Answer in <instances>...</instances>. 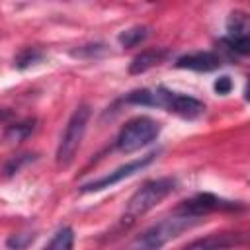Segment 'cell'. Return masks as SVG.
I'll return each instance as SVG.
<instances>
[{
	"instance_id": "1",
	"label": "cell",
	"mask_w": 250,
	"mask_h": 250,
	"mask_svg": "<svg viewBox=\"0 0 250 250\" xmlns=\"http://www.w3.org/2000/svg\"><path fill=\"white\" fill-rule=\"evenodd\" d=\"M197 223H199V219L182 217V215H174V217L162 219L156 225H152L146 230H143L139 236H135L129 244H125L119 250H160L166 242H170L172 238L180 236L184 230L195 227Z\"/></svg>"
},
{
	"instance_id": "2",
	"label": "cell",
	"mask_w": 250,
	"mask_h": 250,
	"mask_svg": "<svg viewBox=\"0 0 250 250\" xmlns=\"http://www.w3.org/2000/svg\"><path fill=\"white\" fill-rule=\"evenodd\" d=\"M174 189H176L174 178H158V180H150V182L143 184L127 201L125 213L121 217L123 225L135 223L139 217H143L152 207H156L162 199H166Z\"/></svg>"
},
{
	"instance_id": "3",
	"label": "cell",
	"mask_w": 250,
	"mask_h": 250,
	"mask_svg": "<svg viewBox=\"0 0 250 250\" xmlns=\"http://www.w3.org/2000/svg\"><path fill=\"white\" fill-rule=\"evenodd\" d=\"M160 133V123L154 121L152 117L146 115H139L129 119L119 135H117V148L121 152H135L143 146H146L148 143H152Z\"/></svg>"
},
{
	"instance_id": "4",
	"label": "cell",
	"mask_w": 250,
	"mask_h": 250,
	"mask_svg": "<svg viewBox=\"0 0 250 250\" xmlns=\"http://www.w3.org/2000/svg\"><path fill=\"white\" fill-rule=\"evenodd\" d=\"M88 119H90V107L88 105H78L74 109V113L70 115L61 141H59V148H57V164L59 166H68L82 143V137L86 133L88 127Z\"/></svg>"
},
{
	"instance_id": "5",
	"label": "cell",
	"mask_w": 250,
	"mask_h": 250,
	"mask_svg": "<svg viewBox=\"0 0 250 250\" xmlns=\"http://www.w3.org/2000/svg\"><path fill=\"white\" fill-rule=\"evenodd\" d=\"M152 92H154V105L156 107H166L170 113H176L184 119H195L205 111V105L191 96L176 94V92H170L166 88H156Z\"/></svg>"
},
{
	"instance_id": "6",
	"label": "cell",
	"mask_w": 250,
	"mask_h": 250,
	"mask_svg": "<svg viewBox=\"0 0 250 250\" xmlns=\"http://www.w3.org/2000/svg\"><path fill=\"white\" fill-rule=\"evenodd\" d=\"M238 205L232 203V201H227V199H221L213 193H197L186 201H182L178 207H176V215H182V217H193V219H201L203 215L207 213H213V211H230V209H236Z\"/></svg>"
},
{
	"instance_id": "7",
	"label": "cell",
	"mask_w": 250,
	"mask_h": 250,
	"mask_svg": "<svg viewBox=\"0 0 250 250\" xmlns=\"http://www.w3.org/2000/svg\"><path fill=\"white\" fill-rule=\"evenodd\" d=\"M152 160H154V152H150V154H146V156H141V158H137V160H131V162H127V164H123V166H119V168H115L113 172H109V174H105V176H102V178H98V180H92V182L84 184V186L80 188V191H82V193H90V191H100V189L111 188L113 184H117V182H121V180H125V178L133 176L135 172L143 170V168L148 166Z\"/></svg>"
},
{
	"instance_id": "8",
	"label": "cell",
	"mask_w": 250,
	"mask_h": 250,
	"mask_svg": "<svg viewBox=\"0 0 250 250\" xmlns=\"http://www.w3.org/2000/svg\"><path fill=\"white\" fill-rule=\"evenodd\" d=\"M227 31L229 35L223 39V43L240 55L248 53V18L244 12H232L229 21H227Z\"/></svg>"
},
{
	"instance_id": "9",
	"label": "cell",
	"mask_w": 250,
	"mask_h": 250,
	"mask_svg": "<svg viewBox=\"0 0 250 250\" xmlns=\"http://www.w3.org/2000/svg\"><path fill=\"white\" fill-rule=\"evenodd\" d=\"M242 242H244V234L242 232L225 230V232H213L209 236L197 238V240L189 242L184 250H229V248L240 246Z\"/></svg>"
},
{
	"instance_id": "10",
	"label": "cell",
	"mask_w": 250,
	"mask_h": 250,
	"mask_svg": "<svg viewBox=\"0 0 250 250\" xmlns=\"http://www.w3.org/2000/svg\"><path fill=\"white\" fill-rule=\"evenodd\" d=\"M221 57L213 51H197L189 55H182L176 61L178 68H188V70H197V72H211L221 66Z\"/></svg>"
},
{
	"instance_id": "11",
	"label": "cell",
	"mask_w": 250,
	"mask_h": 250,
	"mask_svg": "<svg viewBox=\"0 0 250 250\" xmlns=\"http://www.w3.org/2000/svg\"><path fill=\"white\" fill-rule=\"evenodd\" d=\"M166 57H168V51H166V49H146V51L139 53V55L131 61V64H129V72H131V74L146 72L148 68L160 64Z\"/></svg>"
},
{
	"instance_id": "12",
	"label": "cell",
	"mask_w": 250,
	"mask_h": 250,
	"mask_svg": "<svg viewBox=\"0 0 250 250\" xmlns=\"http://www.w3.org/2000/svg\"><path fill=\"white\" fill-rule=\"evenodd\" d=\"M148 37V27L146 25H133L125 31H121L117 35V41L121 47H135L139 43H143Z\"/></svg>"
},
{
	"instance_id": "13",
	"label": "cell",
	"mask_w": 250,
	"mask_h": 250,
	"mask_svg": "<svg viewBox=\"0 0 250 250\" xmlns=\"http://www.w3.org/2000/svg\"><path fill=\"white\" fill-rule=\"evenodd\" d=\"M74 246V230L70 227H62L55 232V236L49 240V244L43 250H72Z\"/></svg>"
},
{
	"instance_id": "14",
	"label": "cell",
	"mask_w": 250,
	"mask_h": 250,
	"mask_svg": "<svg viewBox=\"0 0 250 250\" xmlns=\"http://www.w3.org/2000/svg\"><path fill=\"white\" fill-rule=\"evenodd\" d=\"M35 129V121L33 119H27V121H21V123H14L6 129L4 133V139L8 143H20L23 139H27Z\"/></svg>"
},
{
	"instance_id": "15",
	"label": "cell",
	"mask_w": 250,
	"mask_h": 250,
	"mask_svg": "<svg viewBox=\"0 0 250 250\" xmlns=\"http://www.w3.org/2000/svg\"><path fill=\"white\" fill-rule=\"evenodd\" d=\"M41 61H43V51H39V49H35V47H25L23 51H20V53L16 55L14 66L20 68V70H23V68H29V66L41 62Z\"/></svg>"
},
{
	"instance_id": "16",
	"label": "cell",
	"mask_w": 250,
	"mask_h": 250,
	"mask_svg": "<svg viewBox=\"0 0 250 250\" xmlns=\"http://www.w3.org/2000/svg\"><path fill=\"white\" fill-rule=\"evenodd\" d=\"M125 102L137 104V105H154V92L148 88H139V90L129 92L125 96Z\"/></svg>"
},
{
	"instance_id": "17",
	"label": "cell",
	"mask_w": 250,
	"mask_h": 250,
	"mask_svg": "<svg viewBox=\"0 0 250 250\" xmlns=\"http://www.w3.org/2000/svg\"><path fill=\"white\" fill-rule=\"evenodd\" d=\"M33 240H35V234H31V232H18L6 240V246L10 250H25Z\"/></svg>"
},
{
	"instance_id": "18",
	"label": "cell",
	"mask_w": 250,
	"mask_h": 250,
	"mask_svg": "<svg viewBox=\"0 0 250 250\" xmlns=\"http://www.w3.org/2000/svg\"><path fill=\"white\" fill-rule=\"evenodd\" d=\"M29 160H33V156H31V154H20V156L12 158V160L4 166V174H6V176L16 174V172L21 168V164H25V162H29Z\"/></svg>"
},
{
	"instance_id": "19",
	"label": "cell",
	"mask_w": 250,
	"mask_h": 250,
	"mask_svg": "<svg viewBox=\"0 0 250 250\" xmlns=\"http://www.w3.org/2000/svg\"><path fill=\"white\" fill-rule=\"evenodd\" d=\"M98 51L104 53V51H105L104 45H84V47L72 51L70 55H72V57H98Z\"/></svg>"
},
{
	"instance_id": "20",
	"label": "cell",
	"mask_w": 250,
	"mask_h": 250,
	"mask_svg": "<svg viewBox=\"0 0 250 250\" xmlns=\"http://www.w3.org/2000/svg\"><path fill=\"white\" fill-rule=\"evenodd\" d=\"M215 92L217 94H221V96H227L230 90H232V80H230V76H219L217 80H215Z\"/></svg>"
}]
</instances>
